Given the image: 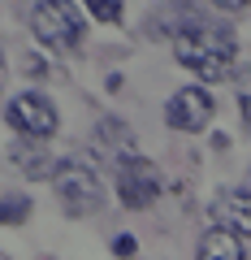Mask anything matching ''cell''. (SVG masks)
<instances>
[{"instance_id": "9", "label": "cell", "mask_w": 251, "mask_h": 260, "mask_svg": "<svg viewBox=\"0 0 251 260\" xmlns=\"http://www.w3.org/2000/svg\"><path fill=\"white\" fill-rule=\"evenodd\" d=\"M13 165H18L26 178H52V174H56V165L48 160L44 143H35V152H26V139H22L18 148H13Z\"/></svg>"}, {"instance_id": "10", "label": "cell", "mask_w": 251, "mask_h": 260, "mask_svg": "<svg viewBox=\"0 0 251 260\" xmlns=\"http://www.w3.org/2000/svg\"><path fill=\"white\" fill-rule=\"evenodd\" d=\"M30 195H22V191H5L0 195V225H26L30 221Z\"/></svg>"}, {"instance_id": "15", "label": "cell", "mask_w": 251, "mask_h": 260, "mask_svg": "<svg viewBox=\"0 0 251 260\" xmlns=\"http://www.w3.org/2000/svg\"><path fill=\"white\" fill-rule=\"evenodd\" d=\"M212 5H217L221 13H242V9L251 5V0H212Z\"/></svg>"}, {"instance_id": "2", "label": "cell", "mask_w": 251, "mask_h": 260, "mask_svg": "<svg viewBox=\"0 0 251 260\" xmlns=\"http://www.w3.org/2000/svg\"><path fill=\"white\" fill-rule=\"evenodd\" d=\"M30 35L48 52H78L87 35V22L74 0H35L30 9Z\"/></svg>"}, {"instance_id": "5", "label": "cell", "mask_w": 251, "mask_h": 260, "mask_svg": "<svg viewBox=\"0 0 251 260\" xmlns=\"http://www.w3.org/2000/svg\"><path fill=\"white\" fill-rule=\"evenodd\" d=\"M5 121H9V130H18L22 139H30V143H48V139L56 135V126H61L56 104L48 100L44 91H22V95H13V100L5 104Z\"/></svg>"}, {"instance_id": "1", "label": "cell", "mask_w": 251, "mask_h": 260, "mask_svg": "<svg viewBox=\"0 0 251 260\" xmlns=\"http://www.w3.org/2000/svg\"><path fill=\"white\" fill-rule=\"evenodd\" d=\"M173 56L195 70L204 83H221L230 78L234 70V56H238V39H234L230 26L221 22H208V18H182L173 30Z\"/></svg>"}, {"instance_id": "17", "label": "cell", "mask_w": 251, "mask_h": 260, "mask_svg": "<svg viewBox=\"0 0 251 260\" xmlns=\"http://www.w3.org/2000/svg\"><path fill=\"white\" fill-rule=\"evenodd\" d=\"M0 260H5V251H0Z\"/></svg>"}, {"instance_id": "4", "label": "cell", "mask_w": 251, "mask_h": 260, "mask_svg": "<svg viewBox=\"0 0 251 260\" xmlns=\"http://www.w3.org/2000/svg\"><path fill=\"white\" fill-rule=\"evenodd\" d=\"M113 186H117V204L126 213H143V208L156 204V195H160V169L148 156H139V152L134 156H117Z\"/></svg>"}, {"instance_id": "12", "label": "cell", "mask_w": 251, "mask_h": 260, "mask_svg": "<svg viewBox=\"0 0 251 260\" xmlns=\"http://www.w3.org/2000/svg\"><path fill=\"white\" fill-rule=\"evenodd\" d=\"M87 13H91L95 22H104V26H117L121 13H126V0H83Z\"/></svg>"}, {"instance_id": "11", "label": "cell", "mask_w": 251, "mask_h": 260, "mask_svg": "<svg viewBox=\"0 0 251 260\" xmlns=\"http://www.w3.org/2000/svg\"><path fill=\"white\" fill-rule=\"evenodd\" d=\"M95 135H100V143L104 148H117L121 156H134V135H130V126H126V121H100V130H95Z\"/></svg>"}, {"instance_id": "8", "label": "cell", "mask_w": 251, "mask_h": 260, "mask_svg": "<svg viewBox=\"0 0 251 260\" xmlns=\"http://www.w3.org/2000/svg\"><path fill=\"white\" fill-rule=\"evenodd\" d=\"M195 260H247V256H242V239L238 234L212 225V230H204V239H199Z\"/></svg>"}, {"instance_id": "16", "label": "cell", "mask_w": 251, "mask_h": 260, "mask_svg": "<svg viewBox=\"0 0 251 260\" xmlns=\"http://www.w3.org/2000/svg\"><path fill=\"white\" fill-rule=\"evenodd\" d=\"M0 83H5V52H0Z\"/></svg>"}, {"instance_id": "13", "label": "cell", "mask_w": 251, "mask_h": 260, "mask_svg": "<svg viewBox=\"0 0 251 260\" xmlns=\"http://www.w3.org/2000/svg\"><path fill=\"white\" fill-rule=\"evenodd\" d=\"M234 87H238V113L251 126V65H242L238 74H234Z\"/></svg>"}, {"instance_id": "14", "label": "cell", "mask_w": 251, "mask_h": 260, "mask_svg": "<svg viewBox=\"0 0 251 260\" xmlns=\"http://www.w3.org/2000/svg\"><path fill=\"white\" fill-rule=\"evenodd\" d=\"M134 251H139V239H134V234H117V239H113V256L130 260Z\"/></svg>"}, {"instance_id": "3", "label": "cell", "mask_w": 251, "mask_h": 260, "mask_svg": "<svg viewBox=\"0 0 251 260\" xmlns=\"http://www.w3.org/2000/svg\"><path fill=\"white\" fill-rule=\"evenodd\" d=\"M52 186H56V200H61L65 217H91L95 208L104 204V182H100V174H95V165L83 160V156L56 160Z\"/></svg>"}, {"instance_id": "6", "label": "cell", "mask_w": 251, "mask_h": 260, "mask_svg": "<svg viewBox=\"0 0 251 260\" xmlns=\"http://www.w3.org/2000/svg\"><path fill=\"white\" fill-rule=\"evenodd\" d=\"M165 121H169V130L199 135L212 121V95H208V87H182V91H173L165 104Z\"/></svg>"}, {"instance_id": "7", "label": "cell", "mask_w": 251, "mask_h": 260, "mask_svg": "<svg viewBox=\"0 0 251 260\" xmlns=\"http://www.w3.org/2000/svg\"><path fill=\"white\" fill-rule=\"evenodd\" d=\"M208 213H212V225L238 234V239H251V186L247 191H221Z\"/></svg>"}]
</instances>
